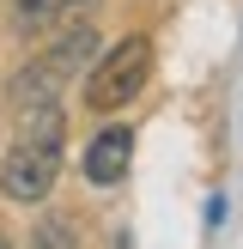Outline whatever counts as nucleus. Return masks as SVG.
<instances>
[{"instance_id":"obj_1","label":"nucleus","mask_w":243,"mask_h":249,"mask_svg":"<svg viewBox=\"0 0 243 249\" xmlns=\"http://www.w3.org/2000/svg\"><path fill=\"white\" fill-rule=\"evenodd\" d=\"M61 104L49 97V104H31L24 109V134L12 140L6 164H0V189L12 195V201H43L49 189H55L61 177Z\"/></svg>"},{"instance_id":"obj_2","label":"nucleus","mask_w":243,"mask_h":249,"mask_svg":"<svg viewBox=\"0 0 243 249\" xmlns=\"http://www.w3.org/2000/svg\"><path fill=\"white\" fill-rule=\"evenodd\" d=\"M91 55H97V31L73 18L67 31H61V43H49L43 55H36L31 67L18 73V85H12V104H18V109H31V104H49V97H61V85H67V79H73V73H79Z\"/></svg>"},{"instance_id":"obj_3","label":"nucleus","mask_w":243,"mask_h":249,"mask_svg":"<svg viewBox=\"0 0 243 249\" xmlns=\"http://www.w3.org/2000/svg\"><path fill=\"white\" fill-rule=\"evenodd\" d=\"M146 79H152V43H146V36H128V43H116L91 67V79H85V109L109 116V109H122Z\"/></svg>"},{"instance_id":"obj_4","label":"nucleus","mask_w":243,"mask_h":249,"mask_svg":"<svg viewBox=\"0 0 243 249\" xmlns=\"http://www.w3.org/2000/svg\"><path fill=\"white\" fill-rule=\"evenodd\" d=\"M128 158H134V134L128 128H104L91 146H85V177H91L97 189H109V182L128 177Z\"/></svg>"},{"instance_id":"obj_5","label":"nucleus","mask_w":243,"mask_h":249,"mask_svg":"<svg viewBox=\"0 0 243 249\" xmlns=\"http://www.w3.org/2000/svg\"><path fill=\"white\" fill-rule=\"evenodd\" d=\"M85 6H91V0H18V6H12V31L36 36V31H49V24H61V18H79Z\"/></svg>"}]
</instances>
